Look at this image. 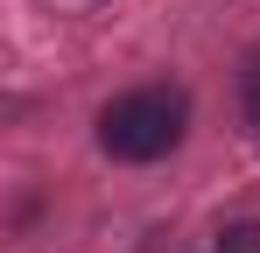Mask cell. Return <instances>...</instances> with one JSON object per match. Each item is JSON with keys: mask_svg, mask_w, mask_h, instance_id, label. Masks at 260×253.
<instances>
[{"mask_svg": "<svg viewBox=\"0 0 260 253\" xmlns=\"http://www.w3.org/2000/svg\"><path fill=\"white\" fill-rule=\"evenodd\" d=\"M183 134H190V91L183 84H134L120 99H106V113H99V148L134 169L176 155Z\"/></svg>", "mask_w": 260, "mask_h": 253, "instance_id": "1", "label": "cell"}, {"mask_svg": "<svg viewBox=\"0 0 260 253\" xmlns=\"http://www.w3.org/2000/svg\"><path fill=\"white\" fill-rule=\"evenodd\" d=\"M239 120L260 134V49L246 56V64H239Z\"/></svg>", "mask_w": 260, "mask_h": 253, "instance_id": "2", "label": "cell"}, {"mask_svg": "<svg viewBox=\"0 0 260 253\" xmlns=\"http://www.w3.org/2000/svg\"><path fill=\"white\" fill-rule=\"evenodd\" d=\"M211 253H260V218H232L218 225V246Z\"/></svg>", "mask_w": 260, "mask_h": 253, "instance_id": "3", "label": "cell"}]
</instances>
